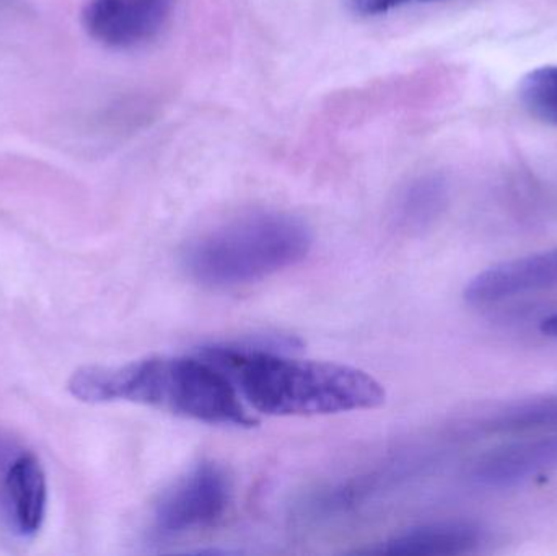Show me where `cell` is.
Instances as JSON below:
<instances>
[{
    "instance_id": "cell-1",
    "label": "cell",
    "mask_w": 557,
    "mask_h": 556,
    "mask_svg": "<svg viewBox=\"0 0 557 556\" xmlns=\"http://www.w3.org/2000/svg\"><path fill=\"white\" fill-rule=\"evenodd\" d=\"M199 355L218 366L255 410L271 417L373 410L385 404V388L367 372L336 362L288 358L276 346H209Z\"/></svg>"
},
{
    "instance_id": "cell-2",
    "label": "cell",
    "mask_w": 557,
    "mask_h": 556,
    "mask_svg": "<svg viewBox=\"0 0 557 556\" xmlns=\"http://www.w3.org/2000/svg\"><path fill=\"white\" fill-rule=\"evenodd\" d=\"M69 392L85 404L129 401L186 420L251 428L234 382L202 358L150 356L123 366H87L72 374Z\"/></svg>"
},
{
    "instance_id": "cell-3",
    "label": "cell",
    "mask_w": 557,
    "mask_h": 556,
    "mask_svg": "<svg viewBox=\"0 0 557 556\" xmlns=\"http://www.w3.org/2000/svg\"><path fill=\"white\" fill-rule=\"evenodd\" d=\"M311 242L310 228L295 215L257 212L196 238L183 264L202 286H242L300 263Z\"/></svg>"
},
{
    "instance_id": "cell-4",
    "label": "cell",
    "mask_w": 557,
    "mask_h": 556,
    "mask_svg": "<svg viewBox=\"0 0 557 556\" xmlns=\"http://www.w3.org/2000/svg\"><path fill=\"white\" fill-rule=\"evenodd\" d=\"M232 486L214 462H201L176 480L157 502L153 529L160 538H176L215 524L227 511Z\"/></svg>"
},
{
    "instance_id": "cell-5",
    "label": "cell",
    "mask_w": 557,
    "mask_h": 556,
    "mask_svg": "<svg viewBox=\"0 0 557 556\" xmlns=\"http://www.w3.org/2000/svg\"><path fill=\"white\" fill-rule=\"evenodd\" d=\"M173 0H87L84 25L88 35L111 48H133L162 32Z\"/></svg>"
},
{
    "instance_id": "cell-6",
    "label": "cell",
    "mask_w": 557,
    "mask_h": 556,
    "mask_svg": "<svg viewBox=\"0 0 557 556\" xmlns=\"http://www.w3.org/2000/svg\"><path fill=\"white\" fill-rule=\"evenodd\" d=\"M557 287V248L504 261L474 276L465 287L471 306H490L510 297Z\"/></svg>"
},
{
    "instance_id": "cell-7",
    "label": "cell",
    "mask_w": 557,
    "mask_h": 556,
    "mask_svg": "<svg viewBox=\"0 0 557 556\" xmlns=\"http://www.w3.org/2000/svg\"><path fill=\"white\" fill-rule=\"evenodd\" d=\"M557 467V431L484 454L471 480L483 489H510Z\"/></svg>"
},
{
    "instance_id": "cell-8",
    "label": "cell",
    "mask_w": 557,
    "mask_h": 556,
    "mask_svg": "<svg viewBox=\"0 0 557 556\" xmlns=\"http://www.w3.org/2000/svg\"><path fill=\"white\" fill-rule=\"evenodd\" d=\"M48 485L38 459L23 450L3 472L0 508L9 528L20 538L38 534L45 522Z\"/></svg>"
},
{
    "instance_id": "cell-9",
    "label": "cell",
    "mask_w": 557,
    "mask_h": 556,
    "mask_svg": "<svg viewBox=\"0 0 557 556\" xmlns=\"http://www.w3.org/2000/svg\"><path fill=\"white\" fill-rule=\"evenodd\" d=\"M486 531L470 521H444L419 526L401 532L363 555H465L476 552L486 542Z\"/></svg>"
},
{
    "instance_id": "cell-10",
    "label": "cell",
    "mask_w": 557,
    "mask_h": 556,
    "mask_svg": "<svg viewBox=\"0 0 557 556\" xmlns=\"http://www.w3.org/2000/svg\"><path fill=\"white\" fill-rule=\"evenodd\" d=\"M532 431L556 433L557 394L504 405L474 421L470 427V433L474 436H512Z\"/></svg>"
},
{
    "instance_id": "cell-11",
    "label": "cell",
    "mask_w": 557,
    "mask_h": 556,
    "mask_svg": "<svg viewBox=\"0 0 557 556\" xmlns=\"http://www.w3.org/2000/svg\"><path fill=\"white\" fill-rule=\"evenodd\" d=\"M447 199L445 185L434 176L416 180L396 201V222L406 231H424L441 215Z\"/></svg>"
},
{
    "instance_id": "cell-12",
    "label": "cell",
    "mask_w": 557,
    "mask_h": 556,
    "mask_svg": "<svg viewBox=\"0 0 557 556\" xmlns=\"http://www.w3.org/2000/svg\"><path fill=\"white\" fill-rule=\"evenodd\" d=\"M519 98L527 113L557 126V65H543L520 81Z\"/></svg>"
},
{
    "instance_id": "cell-13",
    "label": "cell",
    "mask_w": 557,
    "mask_h": 556,
    "mask_svg": "<svg viewBox=\"0 0 557 556\" xmlns=\"http://www.w3.org/2000/svg\"><path fill=\"white\" fill-rule=\"evenodd\" d=\"M15 443L5 434L0 433V472H5L7 467L22 454Z\"/></svg>"
},
{
    "instance_id": "cell-14",
    "label": "cell",
    "mask_w": 557,
    "mask_h": 556,
    "mask_svg": "<svg viewBox=\"0 0 557 556\" xmlns=\"http://www.w3.org/2000/svg\"><path fill=\"white\" fill-rule=\"evenodd\" d=\"M542 333L543 335L557 336V313L549 317V319L543 320Z\"/></svg>"
},
{
    "instance_id": "cell-15",
    "label": "cell",
    "mask_w": 557,
    "mask_h": 556,
    "mask_svg": "<svg viewBox=\"0 0 557 556\" xmlns=\"http://www.w3.org/2000/svg\"><path fill=\"white\" fill-rule=\"evenodd\" d=\"M395 2V7L403 5V3L411 2V0H393ZM424 2H429V0H424Z\"/></svg>"
}]
</instances>
